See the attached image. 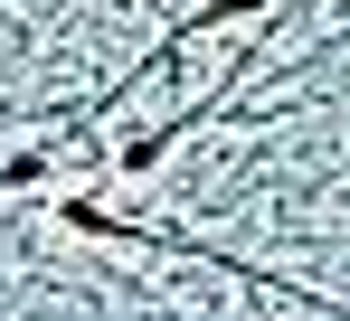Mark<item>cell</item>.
<instances>
[{
	"label": "cell",
	"instance_id": "cell-1",
	"mask_svg": "<svg viewBox=\"0 0 350 321\" xmlns=\"http://www.w3.org/2000/svg\"><path fill=\"white\" fill-rule=\"evenodd\" d=\"M57 227H76V236H114V246H152V255H199V265H228V274H246V283H265V293H303L293 274H275V265H246L237 246H218V236H189V227H142V217H114V208H95V199H57Z\"/></svg>",
	"mask_w": 350,
	"mask_h": 321
}]
</instances>
